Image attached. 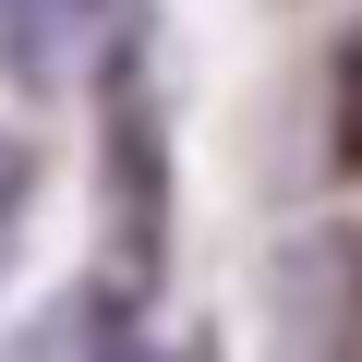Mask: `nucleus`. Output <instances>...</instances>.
Segmentation results:
<instances>
[{"instance_id": "1", "label": "nucleus", "mask_w": 362, "mask_h": 362, "mask_svg": "<svg viewBox=\"0 0 362 362\" xmlns=\"http://www.w3.org/2000/svg\"><path fill=\"white\" fill-rule=\"evenodd\" d=\"M266 362H362V242H278L266 266Z\"/></svg>"}, {"instance_id": "2", "label": "nucleus", "mask_w": 362, "mask_h": 362, "mask_svg": "<svg viewBox=\"0 0 362 362\" xmlns=\"http://www.w3.org/2000/svg\"><path fill=\"white\" fill-rule=\"evenodd\" d=\"M169 254V181H157V97L133 61H109V278L157 290Z\"/></svg>"}, {"instance_id": "3", "label": "nucleus", "mask_w": 362, "mask_h": 362, "mask_svg": "<svg viewBox=\"0 0 362 362\" xmlns=\"http://www.w3.org/2000/svg\"><path fill=\"white\" fill-rule=\"evenodd\" d=\"M97 13H109V0H0V37H13L25 73H61V49H73Z\"/></svg>"}, {"instance_id": "4", "label": "nucleus", "mask_w": 362, "mask_h": 362, "mask_svg": "<svg viewBox=\"0 0 362 362\" xmlns=\"http://www.w3.org/2000/svg\"><path fill=\"white\" fill-rule=\"evenodd\" d=\"M109 350H121V338H109V302H85V290L49 302L37 338H25V362H109Z\"/></svg>"}, {"instance_id": "5", "label": "nucleus", "mask_w": 362, "mask_h": 362, "mask_svg": "<svg viewBox=\"0 0 362 362\" xmlns=\"http://www.w3.org/2000/svg\"><path fill=\"white\" fill-rule=\"evenodd\" d=\"M338 97H350V121H338V145H326V157H338V169H362V49L338 61Z\"/></svg>"}, {"instance_id": "6", "label": "nucleus", "mask_w": 362, "mask_h": 362, "mask_svg": "<svg viewBox=\"0 0 362 362\" xmlns=\"http://www.w3.org/2000/svg\"><path fill=\"white\" fill-rule=\"evenodd\" d=\"M25 169H37V157H25L13 133H0V230H13V206H25Z\"/></svg>"}, {"instance_id": "7", "label": "nucleus", "mask_w": 362, "mask_h": 362, "mask_svg": "<svg viewBox=\"0 0 362 362\" xmlns=\"http://www.w3.org/2000/svg\"><path fill=\"white\" fill-rule=\"evenodd\" d=\"M109 362H169V350H133V338H121V350H109Z\"/></svg>"}]
</instances>
